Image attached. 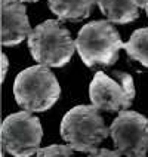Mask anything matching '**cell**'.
I'll list each match as a JSON object with an SVG mask.
<instances>
[{
  "mask_svg": "<svg viewBox=\"0 0 148 157\" xmlns=\"http://www.w3.org/2000/svg\"><path fill=\"white\" fill-rule=\"evenodd\" d=\"M18 105L30 113H42L52 107L61 95L56 76L46 65H33L21 71L13 83Z\"/></svg>",
  "mask_w": 148,
  "mask_h": 157,
  "instance_id": "obj_1",
  "label": "cell"
},
{
  "mask_svg": "<svg viewBox=\"0 0 148 157\" xmlns=\"http://www.w3.org/2000/svg\"><path fill=\"white\" fill-rule=\"evenodd\" d=\"M28 48L36 62L56 68L68 64L77 51L68 28L56 19H47L36 27L28 37Z\"/></svg>",
  "mask_w": 148,
  "mask_h": 157,
  "instance_id": "obj_2",
  "label": "cell"
},
{
  "mask_svg": "<svg viewBox=\"0 0 148 157\" xmlns=\"http://www.w3.org/2000/svg\"><path fill=\"white\" fill-rule=\"evenodd\" d=\"M110 135L95 105H77L62 117L61 136L73 150L93 153Z\"/></svg>",
  "mask_w": 148,
  "mask_h": 157,
  "instance_id": "obj_3",
  "label": "cell"
},
{
  "mask_svg": "<svg viewBox=\"0 0 148 157\" xmlns=\"http://www.w3.org/2000/svg\"><path fill=\"white\" fill-rule=\"evenodd\" d=\"M123 46L119 31L105 19L83 25L76 39L78 56L87 67L113 65Z\"/></svg>",
  "mask_w": 148,
  "mask_h": 157,
  "instance_id": "obj_4",
  "label": "cell"
},
{
  "mask_svg": "<svg viewBox=\"0 0 148 157\" xmlns=\"http://www.w3.org/2000/svg\"><path fill=\"white\" fill-rule=\"evenodd\" d=\"M2 147L3 153L13 157H31L40 150L42 124L30 111L8 116L2 123Z\"/></svg>",
  "mask_w": 148,
  "mask_h": 157,
  "instance_id": "obj_5",
  "label": "cell"
},
{
  "mask_svg": "<svg viewBox=\"0 0 148 157\" xmlns=\"http://www.w3.org/2000/svg\"><path fill=\"white\" fill-rule=\"evenodd\" d=\"M90 102L102 111H120L131 107L135 98V85L131 74L116 71L105 74L98 71L89 86Z\"/></svg>",
  "mask_w": 148,
  "mask_h": 157,
  "instance_id": "obj_6",
  "label": "cell"
},
{
  "mask_svg": "<svg viewBox=\"0 0 148 157\" xmlns=\"http://www.w3.org/2000/svg\"><path fill=\"white\" fill-rule=\"evenodd\" d=\"M116 150L126 157H139L148 151V119L142 114L122 110L110 128Z\"/></svg>",
  "mask_w": 148,
  "mask_h": 157,
  "instance_id": "obj_7",
  "label": "cell"
},
{
  "mask_svg": "<svg viewBox=\"0 0 148 157\" xmlns=\"http://www.w3.org/2000/svg\"><path fill=\"white\" fill-rule=\"evenodd\" d=\"M31 25L27 17V8L21 0L2 2V43L15 46L31 34Z\"/></svg>",
  "mask_w": 148,
  "mask_h": 157,
  "instance_id": "obj_8",
  "label": "cell"
},
{
  "mask_svg": "<svg viewBox=\"0 0 148 157\" xmlns=\"http://www.w3.org/2000/svg\"><path fill=\"white\" fill-rule=\"evenodd\" d=\"M98 6L110 22L127 24L138 18L145 0H98Z\"/></svg>",
  "mask_w": 148,
  "mask_h": 157,
  "instance_id": "obj_9",
  "label": "cell"
},
{
  "mask_svg": "<svg viewBox=\"0 0 148 157\" xmlns=\"http://www.w3.org/2000/svg\"><path fill=\"white\" fill-rule=\"evenodd\" d=\"M98 0H49V8L59 19L78 22L90 17Z\"/></svg>",
  "mask_w": 148,
  "mask_h": 157,
  "instance_id": "obj_10",
  "label": "cell"
},
{
  "mask_svg": "<svg viewBox=\"0 0 148 157\" xmlns=\"http://www.w3.org/2000/svg\"><path fill=\"white\" fill-rule=\"evenodd\" d=\"M123 48L131 59L141 62L148 68V27L133 31L131 39L124 43Z\"/></svg>",
  "mask_w": 148,
  "mask_h": 157,
  "instance_id": "obj_11",
  "label": "cell"
},
{
  "mask_svg": "<svg viewBox=\"0 0 148 157\" xmlns=\"http://www.w3.org/2000/svg\"><path fill=\"white\" fill-rule=\"evenodd\" d=\"M36 157H73V148L70 145L52 144V145L40 148Z\"/></svg>",
  "mask_w": 148,
  "mask_h": 157,
  "instance_id": "obj_12",
  "label": "cell"
},
{
  "mask_svg": "<svg viewBox=\"0 0 148 157\" xmlns=\"http://www.w3.org/2000/svg\"><path fill=\"white\" fill-rule=\"evenodd\" d=\"M120 156L122 154L117 150L113 151V150H107V148H98L93 153L89 154V157H120Z\"/></svg>",
  "mask_w": 148,
  "mask_h": 157,
  "instance_id": "obj_13",
  "label": "cell"
},
{
  "mask_svg": "<svg viewBox=\"0 0 148 157\" xmlns=\"http://www.w3.org/2000/svg\"><path fill=\"white\" fill-rule=\"evenodd\" d=\"M8 56L3 53V76H2V80H5V77H6V73H8Z\"/></svg>",
  "mask_w": 148,
  "mask_h": 157,
  "instance_id": "obj_14",
  "label": "cell"
},
{
  "mask_svg": "<svg viewBox=\"0 0 148 157\" xmlns=\"http://www.w3.org/2000/svg\"><path fill=\"white\" fill-rule=\"evenodd\" d=\"M145 12H147V15H148V0H145Z\"/></svg>",
  "mask_w": 148,
  "mask_h": 157,
  "instance_id": "obj_15",
  "label": "cell"
},
{
  "mask_svg": "<svg viewBox=\"0 0 148 157\" xmlns=\"http://www.w3.org/2000/svg\"><path fill=\"white\" fill-rule=\"evenodd\" d=\"M21 2H31V3H34V2H39V0H21Z\"/></svg>",
  "mask_w": 148,
  "mask_h": 157,
  "instance_id": "obj_16",
  "label": "cell"
},
{
  "mask_svg": "<svg viewBox=\"0 0 148 157\" xmlns=\"http://www.w3.org/2000/svg\"><path fill=\"white\" fill-rule=\"evenodd\" d=\"M139 157H148V156H145V154H144V156H139Z\"/></svg>",
  "mask_w": 148,
  "mask_h": 157,
  "instance_id": "obj_17",
  "label": "cell"
}]
</instances>
